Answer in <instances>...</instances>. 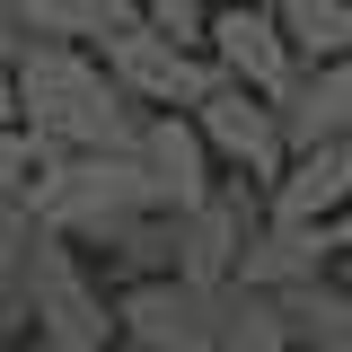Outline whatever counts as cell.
Returning a JSON list of instances; mask_svg holds the SVG:
<instances>
[{"instance_id":"obj_7","label":"cell","mask_w":352,"mask_h":352,"mask_svg":"<svg viewBox=\"0 0 352 352\" xmlns=\"http://www.w3.org/2000/svg\"><path fill=\"white\" fill-rule=\"evenodd\" d=\"M194 132H203L212 168L220 176H247V185H273L282 159H291V141H282V124H273V97H247V88H229V80L203 88Z\"/></svg>"},{"instance_id":"obj_15","label":"cell","mask_w":352,"mask_h":352,"mask_svg":"<svg viewBox=\"0 0 352 352\" xmlns=\"http://www.w3.org/2000/svg\"><path fill=\"white\" fill-rule=\"evenodd\" d=\"M132 27V0H9V36H53V44H97Z\"/></svg>"},{"instance_id":"obj_23","label":"cell","mask_w":352,"mask_h":352,"mask_svg":"<svg viewBox=\"0 0 352 352\" xmlns=\"http://www.w3.org/2000/svg\"><path fill=\"white\" fill-rule=\"evenodd\" d=\"M335 247H352V203H344V220H335Z\"/></svg>"},{"instance_id":"obj_19","label":"cell","mask_w":352,"mask_h":352,"mask_svg":"<svg viewBox=\"0 0 352 352\" xmlns=\"http://www.w3.org/2000/svg\"><path fill=\"white\" fill-rule=\"evenodd\" d=\"M132 18H141V27H159V36H176V44H203L212 0H132Z\"/></svg>"},{"instance_id":"obj_12","label":"cell","mask_w":352,"mask_h":352,"mask_svg":"<svg viewBox=\"0 0 352 352\" xmlns=\"http://www.w3.org/2000/svg\"><path fill=\"white\" fill-rule=\"evenodd\" d=\"M317 273H335V229H291V220H264L256 238H247V256H238V291H264V300H282V291H300Z\"/></svg>"},{"instance_id":"obj_9","label":"cell","mask_w":352,"mask_h":352,"mask_svg":"<svg viewBox=\"0 0 352 352\" xmlns=\"http://www.w3.org/2000/svg\"><path fill=\"white\" fill-rule=\"evenodd\" d=\"M212 291H194V282H124L115 291V344L132 352H212Z\"/></svg>"},{"instance_id":"obj_6","label":"cell","mask_w":352,"mask_h":352,"mask_svg":"<svg viewBox=\"0 0 352 352\" xmlns=\"http://www.w3.org/2000/svg\"><path fill=\"white\" fill-rule=\"evenodd\" d=\"M124 159L141 168V194H150V212H194L203 194H212V150H203V132H194V115H176V106H159V115H141V124L124 132Z\"/></svg>"},{"instance_id":"obj_14","label":"cell","mask_w":352,"mask_h":352,"mask_svg":"<svg viewBox=\"0 0 352 352\" xmlns=\"http://www.w3.org/2000/svg\"><path fill=\"white\" fill-rule=\"evenodd\" d=\"M273 317H282L291 352H352V291L335 282V273H317V282H300V291H282Z\"/></svg>"},{"instance_id":"obj_8","label":"cell","mask_w":352,"mask_h":352,"mask_svg":"<svg viewBox=\"0 0 352 352\" xmlns=\"http://www.w3.org/2000/svg\"><path fill=\"white\" fill-rule=\"evenodd\" d=\"M203 53H212L220 80L247 88V97H282V80L300 71L291 44H282V27H273V0H212V18H203Z\"/></svg>"},{"instance_id":"obj_21","label":"cell","mask_w":352,"mask_h":352,"mask_svg":"<svg viewBox=\"0 0 352 352\" xmlns=\"http://www.w3.org/2000/svg\"><path fill=\"white\" fill-rule=\"evenodd\" d=\"M0 124H18V97H9V36H0Z\"/></svg>"},{"instance_id":"obj_18","label":"cell","mask_w":352,"mask_h":352,"mask_svg":"<svg viewBox=\"0 0 352 352\" xmlns=\"http://www.w3.org/2000/svg\"><path fill=\"white\" fill-rule=\"evenodd\" d=\"M212 352H291V335H282V317H273V300L264 291H220L212 308Z\"/></svg>"},{"instance_id":"obj_2","label":"cell","mask_w":352,"mask_h":352,"mask_svg":"<svg viewBox=\"0 0 352 352\" xmlns=\"http://www.w3.org/2000/svg\"><path fill=\"white\" fill-rule=\"evenodd\" d=\"M18 203L36 212V229L71 238V247H97L115 220L150 212V194H141V168H132L124 150H44Z\"/></svg>"},{"instance_id":"obj_17","label":"cell","mask_w":352,"mask_h":352,"mask_svg":"<svg viewBox=\"0 0 352 352\" xmlns=\"http://www.w3.org/2000/svg\"><path fill=\"white\" fill-rule=\"evenodd\" d=\"M291 62H352V0H273Z\"/></svg>"},{"instance_id":"obj_1","label":"cell","mask_w":352,"mask_h":352,"mask_svg":"<svg viewBox=\"0 0 352 352\" xmlns=\"http://www.w3.org/2000/svg\"><path fill=\"white\" fill-rule=\"evenodd\" d=\"M9 97H18V132L44 150H124V132L141 124V106H124V88L106 80V62L88 44L18 36L9 44Z\"/></svg>"},{"instance_id":"obj_10","label":"cell","mask_w":352,"mask_h":352,"mask_svg":"<svg viewBox=\"0 0 352 352\" xmlns=\"http://www.w3.org/2000/svg\"><path fill=\"white\" fill-rule=\"evenodd\" d=\"M344 203H352V141L291 150L282 176L264 185V220H291V229H335Z\"/></svg>"},{"instance_id":"obj_5","label":"cell","mask_w":352,"mask_h":352,"mask_svg":"<svg viewBox=\"0 0 352 352\" xmlns=\"http://www.w3.org/2000/svg\"><path fill=\"white\" fill-rule=\"evenodd\" d=\"M264 229V185L247 176H212V194L194 203V212H176V282H194V291H229L238 282V256H247V238Z\"/></svg>"},{"instance_id":"obj_22","label":"cell","mask_w":352,"mask_h":352,"mask_svg":"<svg viewBox=\"0 0 352 352\" xmlns=\"http://www.w3.org/2000/svg\"><path fill=\"white\" fill-rule=\"evenodd\" d=\"M335 282H344V291H352V247H335Z\"/></svg>"},{"instance_id":"obj_11","label":"cell","mask_w":352,"mask_h":352,"mask_svg":"<svg viewBox=\"0 0 352 352\" xmlns=\"http://www.w3.org/2000/svg\"><path fill=\"white\" fill-rule=\"evenodd\" d=\"M273 124L291 150H317V141H352V62H300L282 97H273Z\"/></svg>"},{"instance_id":"obj_13","label":"cell","mask_w":352,"mask_h":352,"mask_svg":"<svg viewBox=\"0 0 352 352\" xmlns=\"http://www.w3.org/2000/svg\"><path fill=\"white\" fill-rule=\"evenodd\" d=\"M97 273H106V291H124V282H159V273H176V220L168 212H132L115 220L97 247H80Z\"/></svg>"},{"instance_id":"obj_3","label":"cell","mask_w":352,"mask_h":352,"mask_svg":"<svg viewBox=\"0 0 352 352\" xmlns=\"http://www.w3.org/2000/svg\"><path fill=\"white\" fill-rule=\"evenodd\" d=\"M115 344V291L71 238H36L27 264V344L18 352H106Z\"/></svg>"},{"instance_id":"obj_25","label":"cell","mask_w":352,"mask_h":352,"mask_svg":"<svg viewBox=\"0 0 352 352\" xmlns=\"http://www.w3.org/2000/svg\"><path fill=\"white\" fill-rule=\"evenodd\" d=\"M106 352H132V344H106Z\"/></svg>"},{"instance_id":"obj_4","label":"cell","mask_w":352,"mask_h":352,"mask_svg":"<svg viewBox=\"0 0 352 352\" xmlns=\"http://www.w3.org/2000/svg\"><path fill=\"white\" fill-rule=\"evenodd\" d=\"M97 62H106V80L124 88V106H141V115H159V106L194 115V106H203V88L220 80L203 44H176V36H159V27H141V18L115 27V36L97 44Z\"/></svg>"},{"instance_id":"obj_16","label":"cell","mask_w":352,"mask_h":352,"mask_svg":"<svg viewBox=\"0 0 352 352\" xmlns=\"http://www.w3.org/2000/svg\"><path fill=\"white\" fill-rule=\"evenodd\" d=\"M36 212L27 203H0V352L27 344V264H36Z\"/></svg>"},{"instance_id":"obj_24","label":"cell","mask_w":352,"mask_h":352,"mask_svg":"<svg viewBox=\"0 0 352 352\" xmlns=\"http://www.w3.org/2000/svg\"><path fill=\"white\" fill-rule=\"evenodd\" d=\"M0 36H9V0H0ZM9 44H18V36H9Z\"/></svg>"},{"instance_id":"obj_20","label":"cell","mask_w":352,"mask_h":352,"mask_svg":"<svg viewBox=\"0 0 352 352\" xmlns=\"http://www.w3.org/2000/svg\"><path fill=\"white\" fill-rule=\"evenodd\" d=\"M27 176H36V141H27L18 124H0V203H18Z\"/></svg>"}]
</instances>
